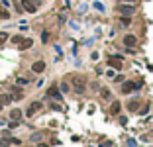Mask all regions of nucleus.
I'll return each mask as SVG.
<instances>
[{"label": "nucleus", "mask_w": 153, "mask_h": 147, "mask_svg": "<svg viewBox=\"0 0 153 147\" xmlns=\"http://www.w3.org/2000/svg\"><path fill=\"white\" fill-rule=\"evenodd\" d=\"M128 108L132 110V112H135V110H137V102H135V100H133V102H130V104H128Z\"/></svg>", "instance_id": "17"}, {"label": "nucleus", "mask_w": 153, "mask_h": 147, "mask_svg": "<svg viewBox=\"0 0 153 147\" xmlns=\"http://www.w3.org/2000/svg\"><path fill=\"white\" fill-rule=\"evenodd\" d=\"M120 110H122V104L120 102H112V106H110V114L118 116V114H120Z\"/></svg>", "instance_id": "9"}, {"label": "nucleus", "mask_w": 153, "mask_h": 147, "mask_svg": "<svg viewBox=\"0 0 153 147\" xmlns=\"http://www.w3.org/2000/svg\"><path fill=\"white\" fill-rule=\"evenodd\" d=\"M100 94H102V98H110V96H112L108 88H100Z\"/></svg>", "instance_id": "16"}, {"label": "nucleus", "mask_w": 153, "mask_h": 147, "mask_svg": "<svg viewBox=\"0 0 153 147\" xmlns=\"http://www.w3.org/2000/svg\"><path fill=\"white\" fill-rule=\"evenodd\" d=\"M118 10H120V12L124 14V16H132V14L135 12V6H133V4H122V6L118 8Z\"/></svg>", "instance_id": "4"}, {"label": "nucleus", "mask_w": 153, "mask_h": 147, "mask_svg": "<svg viewBox=\"0 0 153 147\" xmlns=\"http://www.w3.org/2000/svg\"><path fill=\"white\" fill-rule=\"evenodd\" d=\"M49 96H51V98H55V100H59V98H61L59 88H57V86H51V88H49Z\"/></svg>", "instance_id": "10"}, {"label": "nucleus", "mask_w": 153, "mask_h": 147, "mask_svg": "<svg viewBox=\"0 0 153 147\" xmlns=\"http://www.w3.org/2000/svg\"><path fill=\"white\" fill-rule=\"evenodd\" d=\"M71 83H73V86H75V92H79V94H82V92L87 90V78L80 77V75L73 77L71 78Z\"/></svg>", "instance_id": "1"}, {"label": "nucleus", "mask_w": 153, "mask_h": 147, "mask_svg": "<svg viewBox=\"0 0 153 147\" xmlns=\"http://www.w3.org/2000/svg\"><path fill=\"white\" fill-rule=\"evenodd\" d=\"M140 86H141V81H137V83L128 81V83L122 84V92H124V94H130V92H133V90H140Z\"/></svg>", "instance_id": "2"}, {"label": "nucleus", "mask_w": 153, "mask_h": 147, "mask_svg": "<svg viewBox=\"0 0 153 147\" xmlns=\"http://www.w3.org/2000/svg\"><path fill=\"white\" fill-rule=\"evenodd\" d=\"M6 41H8V33L6 32H0V45L6 43Z\"/></svg>", "instance_id": "15"}, {"label": "nucleus", "mask_w": 153, "mask_h": 147, "mask_svg": "<svg viewBox=\"0 0 153 147\" xmlns=\"http://www.w3.org/2000/svg\"><path fill=\"white\" fill-rule=\"evenodd\" d=\"M12 102V96L10 94H2L0 96V104H10Z\"/></svg>", "instance_id": "13"}, {"label": "nucleus", "mask_w": 153, "mask_h": 147, "mask_svg": "<svg viewBox=\"0 0 153 147\" xmlns=\"http://www.w3.org/2000/svg\"><path fill=\"white\" fill-rule=\"evenodd\" d=\"M47 39H49V33H47V32H43V33H41V41H43V43H45Z\"/></svg>", "instance_id": "19"}, {"label": "nucleus", "mask_w": 153, "mask_h": 147, "mask_svg": "<svg viewBox=\"0 0 153 147\" xmlns=\"http://www.w3.org/2000/svg\"><path fill=\"white\" fill-rule=\"evenodd\" d=\"M135 43H137V37H135V35H124V45L133 47Z\"/></svg>", "instance_id": "7"}, {"label": "nucleus", "mask_w": 153, "mask_h": 147, "mask_svg": "<svg viewBox=\"0 0 153 147\" xmlns=\"http://www.w3.org/2000/svg\"><path fill=\"white\" fill-rule=\"evenodd\" d=\"M10 118H12V120H18V122H20V118H22V112H20L18 108H14L12 112H10Z\"/></svg>", "instance_id": "12"}, {"label": "nucleus", "mask_w": 153, "mask_h": 147, "mask_svg": "<svg viewBox=\"0 0 153 147\" xmlns=\"http://www.w3.org/2000/svg\"><path fill=\"white\" fill-rule=\"evenodd\" d=\"M39 108H41V102H33L32 106L27 108V112H26V114H27V118H30V116H33V114H35V112H37Z\"/></svg>", "instance_id": "8"}, {"label": "nucleus", "mask_w": 153, "mask_h": 147, "mask_svg": "<svg viewBox=\"0 0 153 147\" xmlns=\"http://www.w3.org/2000/svg\"><path fill=\"white\" fill-rule=\"evenodd\" d=\"M33 45V41L32 39H22V43H20V49H30Z\"/></svg>", "instance_id": "11"}, {"label": "nucleus", "mask_w": 153, "mask_h": 147, "mask_svg": "<svg viewBox=\"0 0 153 147\" xmlns=\"http://www.w3.org/2000/svg\"><path fill=\"white\" fill-rule=\"evenodd\" d=\"M10 18V12L4 10V6H0V20H8Z\"/></svg>", "instance_id": "14"}, {"label": "nucleus", "mask_w": 153, "mask_h": 147, "mask_svg": "<svg viewBox=\"0 0 153 147\" xmlns=\"http://www.w3.org/2000/svg\"><path fill=\"white\" fill-rule=\"evenodd\" d=\"M22 39H24L22 35H14V37H12V43H18V45H20V43H22Z\"/></svg>", "instance_id": "18"}, {"label": "nucleus", "mask_w": 153, "mask_h": 147, "mask_svg": "<svg viewBox=\"0 0 153 147\" xmlns=\"http://www.w3.org/2000/svg\"><path fill=\"white\" fill-rule=\"evenodd\" d=\"M32 71L33 73H43V71H45V61H35V63L32 65Z\"/></svg>", "instance_id": "6"}, {"label": "nucleus", "mask_w": 153, "mask_h": 147, "mask_svg": "<svg viewBox=\"0 0 153 147\" xmlns=\"http://www.w3.org/2000/svg\"><path fill=\"white\" fill-rule=\"evenodd\" d=\"M0 110H2V104H0Z\"/></svg>", "instance_id": "21"}, {"label": "nucleus", "mask_w": 153, "mask_h": 147, "mask_svg": "<svg viewBox=\"0 0 153 147\" xmlns=\"http://www.w3.org/2000/svg\"><path fill=\"white\" fill-rule=\"evenodd\" d=\"M22 8H24L26 12L33 14L35 10H37V4H35V2H32V0H22Z\"/></svg>", "instance_id": "3"}, {"label": "nucleus", "mask_w": 153, "mask_h": 147, "mask_svg": "<svg viewBox=\"0 0 153 147\" xmlns=\"http://www.w3.org/2000/svg\"><path fill=\"white\" fill-rule=\"evenodd\" d=\"M108 65H110L112 69H120V67H122V57H120V55L110 57V59H108Z\"/></svg>", "instance_id": "5"}, {"label": "nucleus", "mask_w": 153, "mask_h": 147, "mask_svg": "<svg viewBox=\"0 0 153 147\" xmlns=\"http://www.w3.org/2000/svg\"><path fill=\"white\" fill-rule=\"evenodd\" d=\"M61 90H63V92H67V90H69V84L63 83V84H61Z\"/></svg>", "instance_id": "20"}]
</instances>
